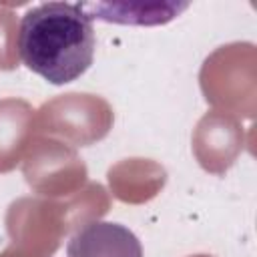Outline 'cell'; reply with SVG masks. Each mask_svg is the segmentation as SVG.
Returning a JSON list of instances; mask_svg holds the SVG:
<instances>
[{"label":"cell","instance_id":"3957f363","mask_svg":"<svg viewBox=\"0 0 257 257\" xmlns=\"http://www.w3.org/2000/svg\"><path fill=\"white\" fill-rule=\"evenodd\" d=\"M80 6L90 16V20L133 26L167 24L189 8L187 2H82Z\"/></svg>","mask_w":257,"mask_h":257},{"label":"cell","instance_id":"6da1fadb","mask_svg":"<svg viewBox=\"0 0 257 257\" xmlns=\"http://www.w3.org/2000/svg\"><path fill=\"white\" fill-rule=\"evenodd\" d=\"M94 26L80 4L44 2L24 12L18 52L26 68L50 84L80 78L94 58Z\"/></svg>","mask_w":257,"mask_h":257},{"label":"cell","instance_id":"7a4b0ae2","mask_svg":"<svg viewBox=\"0 0 257 257\" xmlns=\"http://www.w3.org/2000/svg\"><path fill=\"white\" fill-rule=\"evenodd\" d=\"M68 257H143V251L126 227L90 223L70 239Z\"/></svg>","mask_w":257,"mask_h":257}]
</instances>
